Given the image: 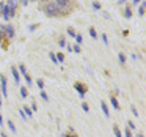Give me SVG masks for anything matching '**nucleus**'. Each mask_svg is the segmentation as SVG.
<instances>
[{"label":"nucleus","instance_id":"7c9ffc66","mask_svg":"<svg viewBox=\"0 0 146 137\" xmlns=\"http://www.w3.org/2000/svg\"><path fill=\"white\" fill-rule=\"evenodd\" d=\"M129 128H130V129H135V124H133L132 121H129Z\"/></svg>","mask_w":146,"mask_h":137},{"label":"nucleus","instance_id":"dca6fc26","mask_svg":"<svg viewBox=\"0 0 146 137\" xmlns=\"http://www.w3.org/2000/svg\"><path fill=\"white\" fill-rule=\"evenodd\" d=\"M55 57H57V60H58V61H60V63H61V61H63V60H64V55H63V54H61V52H58V54H57V55H55Z\"/></svg>","mask_w":146,"mask_h":137},{"label":"nucleus","instance_id":"4468645a","mask_svg":"<svg viewBox=\"0 0 146 137\" xmlns=\"http://www.w3.org/2000/svg\"><path fill=\"white\" fill-rule=\"evenodd\" d=\"M145 10H146V3L143 2V3H141V7L138 8V14H140V16H143V14H145Z\"/></svg>","mask_w":146,"mask_h":137},{"label":"nucleus","instance_id":"c85d7f7f","mask_svg":"<svg viewBox=\"0 0 146 137\" xmlns=\"http://www.w3.org/2000/svg\"><path fill=\"white\" fill-rule=\"evenodd\" d=\"M124 137H132V134H130V131H129V129H127L126 132H124Z\"/></svg>","mask_w":146,"mask_h":137},{"label":"nucleus","instance_id":"f704fd0d","mask_svg":"<svg viewBox=\"0 0 146 137\" xmlns=\"http://www.w3.org/2000/svg\"><path fill=\"white\" fill-rule=\"evenodd\" d=\"M132 112H133V115H138V112H137V109L133 107V106H132Z\"/></svg>","mask_w":146,"mask_h":137},{"label":"nucleus","instance_id":"f8f14e48","mask_svg":"<svg viewBox=\"0 0 146 137\" xmlns=\"http://www.w3.org/2000/svg\"><path fill=\"white\" fill-rule=\"evenodd\" d=\"M19 90H21V96H22V98H27V96H29V92H27L25 87H19Z\"/></svg>","mask_w":146,"mask_h":137},{"label":"nucleus","instance_id":"423d86ee","mask_svg":"<svg viewBox=\"0 0 146 137\" xmlns=\"http://www.w3.org/2000/svg\"><path fill=\"white\" fill-rule=\"evenodd\" d=\"M19 71L22 73V76H24V79L27 80V84H29V85H32V77L29 76V73H27V70H25V66H24V65H19Z\"/></svg>","mask_w":146,"mask_h":137},{"label":"nucleus","instance_id":"f3484780","mask_svg":"<svg viewBox=\"0 0 146 137\" xmlns=\"http://www.w3.org/2000/svg\"><path fill=\"white\" fill-rule=\"evenodd\" d=\"M113 132H115V136H116V137H121V131H119V128H118V126L113 128Z\"/></svg>","mask_w":146,"mask_h":137},{"label":"nucleus","instance_id":"e433bc0d","mask_svg":"<svg viewBox=\"0 0 146 137\" xmlns=\"http://www.w3.org/2000/svg\"><path fill=\"white\" fill-rule=\"evenodd\" d=\"M21 2H22V5H27V3H29V0H21Z\"/></svg>","mask_w":146,"mask_h":137},{"label":"nucleus","instance_id":"a211bd4d","mask_svg":"<svg viewBox=\"0 0 146 137\" xmlns=\"http://www.w3.org/2000/svg\"><path fill=\"white\" fill-rule=\"evenodd\" d=\"M41 98L44 99V101H49V96H47V93H46L44 90H41Z\"/></svg>","mask_w":146,"mask_h":137},{"label":"nucleus","instance_id":"393cba45","mask_svg":"<svg viewBox=\"0 0 146 137\" xmlns=\"http://www.w3.org/2000/svg\"><path fill=\"white\" fill-rule=\"evenodd\" d=\"M93 8H94V10H101V3H99V2H94V3H93Z\"/></svg>","mask_w":146,"mask_h":137},{"label":"nucleus","instance_id":"6ab92c4d","mask_svg":"<svg viewBox=\"0 0 146 137\" xmlns=\"http://www.w3.org/2000/svg\"><path fill=\"white\" fill-rule=\"evenodd\" d=\"M24 114H27L29 117H32V109H30V107H24Z\"/></svg>","mask_w":146,"mask_h":137},{"label":"nucleus","instance_id":"4be33fe9","mask_svg":"<svg viewBox=\"0 0 146 137\" xmlns=\"http://www.w3.org/2000/svg\"><path fill=\"white\" fill-rule=\"evenodd\" d=\"M90 35H91V36H93V38H94V39L98 38V35H96V30L93 29V27H91V29H90Z\"/></svg>","mask_w":146,"mask_h":137},{"label":"nucleus","instance_id":"7ed1b4c3","mask_svg":"<svg viewBox=\"0 0 146 137\" xmlns=\"http://www.w3.org/2000/svg\"><path fill=\"white\" fill-rule=\"evenodd\" d=\"M74 88H76L77 90V92H79V95H80V98H85V93H86V90H88V88H86V85H85V84H80V82H76V84H74Z\"/></svg>","mask_w":146,"mask_h":137},{"label":"nucleus","instance_id":"a878e982","mask_svg":"<svg viewBox=\"0 0 146 137\" xmlns=\"http://www.w3.org/2000/svg\"><path fill=\"white\" fill-rule=\"evenodd\" d=\"M36 84H38V87H39V88H41V90L44 88V82H42L41 79H38V82H36Z\"/></svg>","mask_w":146,"mask_h":137},{"label":"nucleus","instance_id":"f03ea898","mask_svg":"<svg viewBox=\"0 0 146 137\" xmlns=\"http://www.w3.org/2000/svg\"><path fill=\"white\" fill-rule=\"evenodd\" d=\"M0 10H2V16H3V19H5V21H10L11 17H13L14 14H16L14 11H11L10 8H8L7 5H5V3L0 5Z\"/></svg>","mask_w":146,"mask_h":137},{"label":"nucleus","instance_id":"72a5a7b5","mask_svg":"<svg viewBox=\"0 0 146 137\" xmlns=\"http://www.w3.org/2000/svg\"><path fill=\"white\" fill-rule=\"evenodd\" d=\"M0 126H3V117H2V114H0Z\"/></svg>","mask_w":146,"mask_h":137},{"label":"nucleus","instance_id":"ddd939ff","mask_svg":"<svg viewBox=\"0 0 146 137\" xmlns=\"http://www.w3.org/2000/svg\"><path fill=\"white\" fill-rule=\"evenodd\" d=\"M7 124H8V128L11 129V132H16V126H14V123H13V121H11V120H8V121H7Z\"/></svg>","mask_w":146,"mask_h":137},{"label":"nucleus","instance_id":"39448f33","mask_svg":"<svg viewBox=\"0 0 146 137\" xmlns=\"http://www.w3.org/2000/svg\"><path fill=\"white\" fill-rule=\"evenodd\" d=\"M2 32L7 33L8 38H14V27L11 25V24H7L5 27H2Z\"/></svg>","mask_w":146,"mask_h":137},{"label":"nucleus","instance_id":"2eb2a0df","mask_svg":"<svg viewBox=\"0 0 146 137\" xmlns=\"http://www.w3.org/2000/svg\"><path fill=\"white\" fill-rule=\"evenodd\" d=\"M118 58H119V63H126V55H124V54H119V55H118Z\"/></svg>","mask_w":146,"mask_h":137},{"label":"nucleus","instance_id":"f257e3e1","mask_svg":"<svg viewBox=\"0 0 146 137\" xmlns=\"http://www.w3.org/2000/svg\"><path fill=\"white\" fill-rule=\"evenodd\" d=\"M74 7H76L74 0H47L41 7V11H44V14L49 17L66 16L72 11Z\"/></svg>","mask_w":146,"mask_h":137},{"label":"nucleus","instance_id":"bb28decb","mask_svg":"<svg viewBox=\"0 0 146 137\" xmlns=\"http://www.w3.org/2000/svg\"><path fill=\"white\" fill-rule=\"evenodd\" d=\"M82 109H83L85 112H88V110H90V106L86 104V102H83V104H82Z\"/></svg>","mask_w":146,"mask_h":137},{"label":"nucleus","instance_id":"1a4fd4ad","mask_svg":"<svg viewBox=\"0 0 146 137\" xmlns=\"http://www.w3.org/2000/svg\"><path fill=\"white\" fill-rule=\"evenodd\" d=\"M130 16H132V8L127 7L126 10H124V17H126V19H130Z\"/></svg>","mask_w":146,"mask_h":137},{"label":"nucleus","instance_id":"6e6552de","mask_svg":"<svg viewBox=\"0 0 146 137\" xmlns=\"http://www.w3.org/2000/svg\"><path fill=\"white\" fill-rule=\"evenodd\" d=\"M11 73H13V76H14V80H16V84L21 87V77H19V71H17L16 68L13 66V68H11Z\"/></svg>","mask_w":146,"mask_h":137},{"label":"nucleus","instance_id":"c9c22d12","mask_svg":"<svg viewBox=\"0 0 146 137\" xmlns=\"http://www.w3.org/2000/svg\"><path fill=\"white\" fill-rule=\"evenodd\" d=\"M64 137H79V136H76V134H68V136H64Z\"/></svg>","mask_w":146,"mask_h":137},{"label":"nucleus","instance_id":"cd10ccee","mask_svg":"<svg viewBox=\"0 0 146 137\" xmlns=\"http://www.w3.org/2000/svg\"><path fill=\"white\" fill-rule=\"evenodd\" d=\"M49 57H50V60L54 61V63H57V57H55V54H49Z\"/></svg>","mask_w":146,"mask_h":137},{"label":"nucleus","instance_id":"ea45409f","mask_svg":"<svg viewBox=\"0 0 146 137\" xmlns=\"http://www.w3.org/2000/svg\"><path fill=\"white\" fill-rule=\"evenodd\" d=\"M123 2H126V0H119V3H123Z\"/></svg>","mask_w":146,"mask_h":137},{"label":"nucleus","instance_id":"c756f323","mask_svg":"<svg viewBox=\"0 0 146 137\" xmlns=\"http://www.w3.org/2000/svg\"><path fill=\"white\" fill-rule=\"evenodd\" d=\"M102 39H104L105 44H108V39H107V35H102Z\"/></svg>","mask_w":146,"mask_h":137},{"label":"nucleus","instance_id":"9d476101","mask_svg":"<svg viewBox=\"0 0 146 137\" xmlns=\"http://www.w3.org/2000/svg\"><path fill=\"white\" fill-rule=\"evenodd\" d=\"M101 107H102V112L105 114V117H108V115H110V112H108V107H107V104H105V102H101Z\"/></svg>","mask_w":146,"mask_h":137},{"label":"nucleus","instance_id":"20e7f679","mask_svg":"<svg viewBox=\"0 0 146 137\" xmlns=\"http://www.w3.org/2000/svg\"><path fill=\"white\" fill-rule=\"evenodd\" d=\"M7 87H8V82H7V77L5 76H0V88H2V95L7 98L8 96V92H7Z\"/></svg>","mask_w":146,"mask_h":137},{"label":"nucleus","instance_id":"b1692460","mask_svg":"<svg viewBox=\"0 0 146 137\" xmlns=\"http://www.w3.org/2000/svg\"><path fill=\"white\" fill-rule=\"evenodd\" d=\"M72 51H74V52H77V54H79V52L82 51V49H80V44H76V46H74V47H72Z\"/></svg>","mask_w":146,"mask_h":137},{"label":"nucleus","instance_id":"5701e85b","mask_svg":"<svg viewBox=\"0 0 146 137\" xmlns=\"http://www.w3.org/2000/svg\"><path fill=\"white\" fill-rule=\"evenodd\" d=\"M58 44H60V47H64V46H66V39H64V38H60Z\"/></svg>","mask_w":146,"mask_h":137},{"label":"nucleus","instance_id":"412c9836","mask_svg":"<svg viewBox=\"0 0 146 137\" xmlns=\"http://www.w3.org/2000/svg\"><path fill=\"white\" fill-rule=\"evenodd\" d=\"M68 33H69V36H76V30H74L72 27H69V29H68Z\"/></svg>","mask_w":146,"mask_h":137},{"label":"nucleus","instance_id":"9b49d317","mask_svg":"<svg viewBox=\"0 0 146 137\" xmlns=\"http://www.w3.org/2000/svg\"><path fill=\"white\" fill-rule=\"evenodd\" d=\"M110 101H111V106H113V107L118 110V109H119V104H118V99L115 98V96H111V98H110Z\"/></svg>","mask_w":146,"mask_h":137},{"label":"nucleus","instance_id":"a19ab883","mask_svg":"<svg viewBox=\"0 0 146 137\" xmlns=\"http://www.w3.org/2000/svg\"><path fill=\"white\" fill-rule=\"evenodd\" d=\"M137 137H143V136H141V134H140V136H137Z\"/></svg>","mask_w":146,"mask_h":137},{"label":"nucleus","instance_id":"0eeeda50","mask_svg":"<svg viewBox=\"0 0 146 137\" xmlns=\"http://www.w3.org/2000/svg\"><path fill=\"white\" fill-rule=\"evenodd\" d=\"M5 5H7L11 11H14V13H16L17 7H19V2H17V0H7V3H5Z\"/></svg>","mask_w":146,"mask_h":137},{"label":"nucleus","instance_id":"aec40b11","mask_svg":"<svg viewBox=\"0 0 146 137\" xmlns=\"http://www.w3.org/2000/svg\"><path fill=\"white\" fill-rule=\"evenodd\" d=\"M74 38H76L77 44H80V43H82V35H80V33H79V35H77V33H76V36H74Z\"/></svg>","mask_w":146,"mask_h":137},{"label":"nucleus","instance_id":"4c0bfd02","mask_svg":"<svg viewBox=\"0 0 146 137\" xmlns=\"http://www.w3.org/2000/svg\"><path fill=\"white\" fill-rule=\"evenodd\" d=\"M138 2H140V0H133V3H138Z\"/></svg>","mask_w":146,"mask_h":137},{"label":"nucleus","instance_id":"2f4dec72","mask_svg":"<svg viewBox=\"0 0 146 137\" xmlns=\"http://www.w3.org/2000/svg\"><path fill=\"white\" fill-rule=\"evenodd\" d=\"M32 109H33V110H36V109H38V106H36V102H32Z\"/></svg>","mask_w":146,"mask_h":137},{"label":"nucleus","instance_id":"58836bf2","mask_svg":"<svg viewBox=\"0 0 146 137\" xmlns=\"http://www.w3.org/2000/svg\"><path fill=\"white\" fill-rule=\"evenodd\" d=\"M2 137H8V136H7V134H2Z\"/></svg>","mask_w":146,"mask_h":137},{"label":"nucleus","instance_id":"473e14b6","mask_svg":"<svg viewBox=\"0 0 146 137\" xmlns=\"http://www.w3.org/2000/svg\"><path fill=\"white\" fill-rule=\"evenodd\" d=\"M19 114H21V117H22L24 120H25V118H27V117H25V114H24V110H19Z\"/></svg>","mask_w":146,"mask_h":137}]
</instances>
